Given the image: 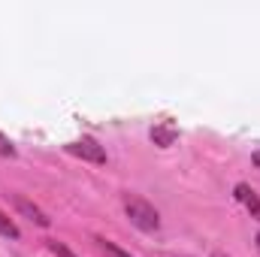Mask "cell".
I'll list each match as a JSON object with an SVG mask.
<instances>
[{
  "label": "cell",
  "mask_w": 260,
  "mask_h": 257,
  "mask_svg": "<svg viewBox=\"0 0 260 257\" xmlns=\"http://www.w3.org/2000/svg\"><path fill=\"white\" fill-rule=\"evenodd\" d=\"M124 212H127L130 224L139 227V230H145V233H154V230L160 227V215H157V209H154L148 200L136 197V194H127V197H124Z\"/></svg>",
  "instance_id": "cell-1"
},
{
  "label": "cell",
  "mask_w": 260,
  "mask_h": 257,
  "mask_svg": "<svg viewBox=\"0 0 260 257\" xmlns=\"http://www.w3.org/2000/svg\"><path fill=\"white\" fill-rule=\"evenodd\" d=\"M67 151L76 154V157H82V160H91V164H106V148L97 139H91V136H82V139L70 142Z\"/></svg>",
  "instance_id": "cell-2"
},
{
  "label": "cell",
  "mask_w": 260,
  "mask_h": 257,
  "mask_svg": "<svg viewBox=\"0 0 260 257\" xmlns=\"http://www.w3.org/2000/svg\"><path fill=\"white\" fill-rule=\"evenodd\" d=\"M12 203H15V209H18L24 218H30L34 224H40V227H49V224H52V218H49V215H46L40 206H34L30 200H24L21 194H12Z\"/></svg>",
  "instance_id": "cell-3"
},
{
  "label": "cell",
  "mask_w": 260,
  "mask_h": 257,
  "mask_svg": "<svg viewBox=\"0 0 260 257\" xmlns=\"http://www.w3.org/2000/svg\"><path fill=\"white\" fill-rule=\"evenodd\" d=\"M236 200L254 215V218H260V197H257V191L251 188V185H245V182H239L236 185Z\"/></svg>",
  "instance_id": "cell-4"
},
{
  "label": "cell",
  "mask_w": 260,
  "mask_h": 257,
  "mask_svg": "<svg viewBox=\"0 0 260 257\" xmlns=\"http://www.w3.org/2000/svg\"><path fill=\"white\" fill-rule=\"evenodd\" d=\"M176 136H179V133H176V127H170V124L151 130V139H154L157 145H164V148H167V145H173V142H176Z\"/></svg>",
  "instance_id": "cell-5"
},
{
  "label": "cell",
  "mask_w": 260,
  "mask_h": 257,
  "mask_svg": "<svg viewBox=\"0 0 260 257\" xmlns=\"http://www.w3.org/2000/svg\"><path fill=\"white\" fill-rule=\"evenodd\" d=\"M0 236H6V239H18L21 233H18V227H15V221L0 209Z\"/></svg>",
  "instance_id": "cell-6"
},
{
  "label": "cell",
  "mask_w": 260,
  "mask_h": 257,
  "mask_svg": "<svg viewBox=\"0 0 260 257\" xmlns=\"http://www.w3.org/2000/svg\"><path fill=\"white\" fill-rule=\"evenodd\" d=\"M97 248H100L103 257H133V254H127L124 248H118L115 242H106V239H97Z\"/></svg>",
  "instance_id": "cell-7"
},
{
  "label": "cell",
  "mask_w": 260,
  "mask_h": 257,
  "mask_svg": "<svg viewBox=\"0 0 260 257\" xmlns=\"http://www.w3.org/2000/svg\"><path fill=\"white\" fill-rule=\"evenodd\" d=\"M0 157H15V145L9 142V136L0 133Z\"/></svg>",
  "instance_id": "cell-8"
},
{
  "label": "cell",
  "mask_w": 260,
  "mask_h": 257,
  "mask_svg": "<svg viewBox=\"0 0 260 257\" xmlns=\"http://www.w3.org/2000/svg\"><path fill=\"white\" fill-rule=\"evenodd\" d=\"M49 248H52V251H55L58 257H76V254H73V251H70V248L64 245V242H55V239L49 242Z\"/></svg>",
  "instance_id": "cell-9"
},
{
  "label": "cell",
  "mask_w": 260,
  "mask_h": 257,
  "mask_svg": "<svg viewBox=\"0 0 260 257\" xmlns=\"http://www.w3.org/2000/svg\"><path fill=\"white\" fill-rule=\"evenodd\" d=\"M254 164H257V167H260V154H254Z\"/></svg>",
  "instance_id": "cell-10"
},
{
  "label": "cell",
  "mask_w": 260,
  "mask_h": 257,
  "mask_svg": "<svg viewBox=\"0 0 260 257\" xmlns=\"http://www.w3.org/2000/svg\"><path fill=\"white\" fill-rule=\"evenodd\" d=\"M257 251H260V233H257Z\"/></svg>",
  "instance_id": "cell-11"
}]
</instances>
